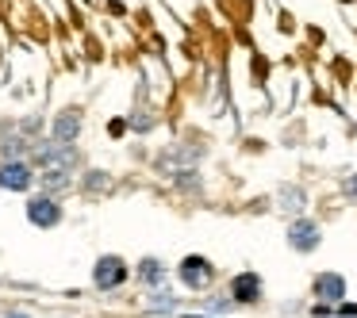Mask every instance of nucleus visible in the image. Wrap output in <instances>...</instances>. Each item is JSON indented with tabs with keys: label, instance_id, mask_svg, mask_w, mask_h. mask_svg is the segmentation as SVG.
<instances>
[{
	"label": "nucleus",
	"instance_id": "1",
	"mask_svg": "<svg viewBox=\"0 0 357 318\" xmlns=\"http://www.w3.org/2000/svg\"><path fill=\"white\" fill-rule=\"evenodd\" d=\"M284 241L296 253H315V249L323 246V230H319L315 218H292L288 230H284Z\"/></svg>",
	"mask_w": 357,
	"mask_h": 318
},
{
	"label": "nucleus",
	"instance_id": "2",
	"mask_svg": "<svg viewBox=\"0 0 357 318\" xmlns=\"http://www.w3.org/2000/svg\"><path fill=\"white\" fill-rule=\"evenodd\" d=\"M24 211H27V223L31 226H39V230H54L58 223H62V203L54 200V196H31V200L24 203Z\"/></svg>",
	"mask_w": 357,
	"mask_h": 318
},
{
	"label": "nucleus",
	"instance_id": "3",
	"mask_svg": "<svg viewBox=\"0 0 357 318\" xmlns=\"http://www.w3.org/2000/svg\"><path fill=\"white\" fill-rule=\"evenodd\" d=\"M177 276H181V284H185V287H192V292H204V287L211 284V276H215V269H211V261H208V257L188 253V257H181Z\"/></svg>",
	"mask_w": 357,
	"mask_h": 318
},
{
	"label": "nucleus",
	"instance_id": "4",
	"mask_svg": "<svg viewBox=\"0 0 357 318\" xmlns=\"http://www.w3.org/2000/svg\"><path fill=\"white\" fill-rule=\"evenodd\" d=\"M39 180L31 161H0V188L4 192H31V184Z\"/></svg>",
	"mask_w": 357,
	"mask_h": 318
},
{
	"label": "nucleus",
	"instance_id": "5",
	"mask_svg": "<svg viewBox=\"0 0 357 318\" xmlns=\"http://www.w3.org/2000/svg\"><path fill=\"white\" fill-rule=\"evenodd\" d=\"M81 127H85L81 111L77 108H62L54 119H50V142H58V146H73V142L81 138Z\"/></svg>",
	"mask_w": 357,
	"mask_h": 318
},
{
	"label": "nucleus",
	"instance_id": "6",
	"mask_svg": "<svg viewBox=\"0 0 357 318\" xmlns=\"http://www.w3.org/2000/svg\"><path fill=\"white\" fill-rule=\"evenodd\" d=\"M127 280V261L116 253H104L100 261L93 264V284L100 287V292H112V287H119Z\"/></svg>",
	"mask_w": 357,
	"mask_h": 318
},
{
	"label": "nucleus",
	"instance_id": "7",
	"mask_svg": "<svg viewBox=\"0 0 357 318\" xmlns=\"http://www.w3.org/2000/svg\"><path fill=\"white\" fill-rule=\"evenodd\" d=\"M311 295L326 307H338V303H346V276L342 272H319L311 280Z\"/></svg>",
	"mask_w": 357,
	"mask_h": 318
},
{
	"label": "nucleus",
	"instance_id": "8",
	"mask_svg": "<svg viewBox=\"0 0 357 318\" xmlns=\"http://www.w3.org/2000/svg\"><path fill=\"white\" fill-rule=\"evenodd\" d=\"M261 292H265V284H261L257 272H238V276L231 280V303L234 307H242V303H257Z\"/></svg>",
	"mask_w": 357,
	"mask_h": 318
},
{
	"label": "nucleus",
	"instance_id": "9",
	"mask_svg": "<svg viewBox=\"0 0 357 318\" xmlns=\"http://www.w3.org/2000/svg\"><path fill=\"white\" fill-rule=\"evenodd\" d=\"M277 207L292 218H303V211H307V192H303L300 184H280L277 188Z\"/></svg>",
	"mask_w": 357,
	"mask_h": 318
},
{
	"label": "nucleus",
	"instance_id": "10",
	"mask_svg": "<svg viewBox=\"0 0 357 318\" xmlns=\"http://www.w3.org/2000/svg\"><path fill=\"white\" fill-rule=\"evenodd\" d=\"M31 146H35V138H27V134H4L0 138V161H27Z\"/></svg>",
	"mask_w": 357,
	"mask_h": 318
},
{
	"label": "nucleus",
	"instance_id": "11",
	"mask_svg": "<svg viewBox=\"0 0 357 318\" xmlns=\"http://www.w3.org/2000/svg\"><path fill=\"white\" fill-rule=\"evenodd\" d=\"M39 184H43V196H54V192H66V188L73 184V177H70V173H62V169H43L39 173Z\"/></svg>",
	"mask_w": 357,
	"mask_h": 318
},
{
	"label": "nucleus",
	"instance_id": "12",
	"mask_svg": "<svg viewBox=\"0 0 357 318\" xmlns=\"http://www.w3.org/2000/svg\"><path fill=\"white\" fill-rule=\"evenodd\" d=\"M139 280H142V284H150V287H158V284L165 280L162 261H158V257H146V261L139 264Z\"/></svg>",
	"mask_w": 357,
	"mask_h": 318
},
{
	"label": "nucleus",
	"instance_id": "13",
	"mask_svg": "<svg viewBox=\"0 0 357 318\" xmlns=\"http://www.w3.org/2000/svg\"><path fill=\"white\" fill-rule=\"evenodd\" d=\"M127 127L139 131V134H146V131H154V127H158V116H154V111H146V108H139L131 119H127Z\"/></svg>",
	"mask_w": 357,
	"mask_h": 318
},
{
	"label": "nucleus",
	"instance_id": "14",
	"mask_svg": "<svg viewBox=\"0 0 357 318\" xmlns=\"http://www.w3.org/2000/svg\"><path fill=\"white\" fill-rule=\"evenodd\" d=\"M85 188L89 192H108L112 188V177L104 169H93V173H85Z\"/></svg>",
	"mask_w": 357,
	"mask_h": 318
},
{
	"label": "nucleus",
	"instance_id": "15",
	"mask_svg": "<svg viewBox=\"0 0 357 318\" xmlns=\"http://www.w3.org/2000/svg\"><path fill=\"white\" fill-rule=\"evenodd\" d=\"M150 307H154V310H173V307H177V295H169V292H162V287H154V295H150Z\"/></svg>",
	"mask_w": 357,
	"mask_h": 318
},
{
	"label": "nucleus",
	"instance_id": "16",
	"mask_svg": "<svg viewBox=\"0 0 357 318\" xmlns=\"http://www.w3.org/2000/svg\"><path fill=\"white\" fill-rule=\"evenodd\" d=\"M173 180H177V188H185V192H200V173L196 169H181Z\"/></svg>",
	"mask_w": 357,
	"mask_h": 318
},
{
	"label": "nucleus",
	"instance_id": "17",
	"mask_svg": "<svg viewBox=\"0 0 357 318\" xmlns=\"http://www.w3.org/2000/svg\"><path fill=\"white\" fill-rule=\"evenodd\" d=\"M342 192H346V200H357V173H349V177L342 180Z\"/></svg>",
	"mask_w": 357,
	"mask_h": 318
},
{
	"label": "nucleus",
	"instance_id": "18",
	"mask_svg": "<svg viewBox=\"0 0 357 318\" xmlns=\"http://www.w3.org/2000/svg\"><path fill=\"white\" fill-rule=\"evenodd\" d=\"M123 131H127V119H112V123H108V134H116V138H119Z\"/></svg>",
	"mask_w": 357,
	"mask_h": 318
},
{
	"label": "nucleus",
	"instance_id": "19",
	"mask_svg": "<svg viewBox=\"0 0 357 318\" xmlns=\"http://www.w3.org/2000/svg\"><path fill=\"white\" fill-rule=\"evenodd\" d=\"M211 310H219V315H227V310H234V303H231V299H215V303H211Z\"/></svg>",
	"mask_w": 357,
	"mask_h": 318
},
{
	"label": "nucleus",
	"instance_id": "20",
	"mask_svg": "<svg viewBox=\"0 0 357 318\" xmlns=\"http://www.w3.org/2000/svg\"><path fill=\"white\" fill-rule=\"evenodd\" d=\"M4 318H31V315H24V310H12V315H4Z\"/></svg>",
	"mask_w": 357,
	"mask_h": 318
}]
</instances>
